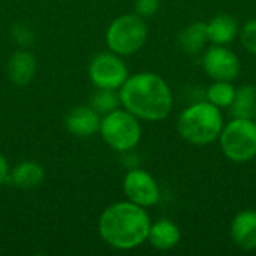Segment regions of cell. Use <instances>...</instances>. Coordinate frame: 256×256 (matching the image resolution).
<instances>
[{
  "instance_id": "6da1fadb",
  "label": "cell",
  "mask_w": 256,
  "mask_h": 256,
  "mask_svg": "<svg viewBox=\"0 0 256 256\" xmlns=\"http://www.w3.org/2000/svg\"><path fill=\"white\" fill-rule=\"evenodd\" d=\"M120 102L135 117L159 122L170 116L174 98L166 81L153 72H140L129 76L120 87Z\"/></svg>"
},
{
  "instance_id": "7a4b0ae2",
  "label": "cell",
  "mask_w": 256,
  "mask_h": 256,
  "mask_svg": "<svg viewBox=\"0 0 256 256\" xmlns=\"http://www.w3.org/2000/svg\"><path fill=\"white\" fill-rule=\"evenodd\" d=\"M150 218L144 207L122 201L104 210L99 219V232L106 244L118 250L141 246L150 231Z\"/></svg>"
},
{
  "instance_id": "3957f363",
  "label": "cell",
  "mask_w": 256,
  "mask_h": 256,
  "mask_svg": "<svg viewBox=\"0 0 256 256\" xmlns=\"http://www.w3.org/2000/svg\"><path fill=\"white\" fill-rule=\"evenodd\" d=\"M224 129L220 108L207 102H196L183 110L177 120L178 135L189 144L207 146L219 140Z\"/></svg>"
},
{
  "instance_id": "277c9868",
  "label": "cell",
  "mask_w": 256,
  "mask_h": 256,
  "mask_svg": "<svg viewBox=\"0 0 256 256\" xmlns=\"http://www.w3.org/2000/svg\"><path fill=\"white\" fill-rule=\"evenodd\" d=\"M219 142L224 154L230 160L236 164L252 160L256 156V120L232 118L224 124Z\"/></svg>"
},
{
  "instance_id": "5b68a950",
  "label": "cell",
  "mask_w": 256,
  "mask_h": 256,
  "mask_svg": "<svg viewBox=\"0 0 256 256\" xmlns=\"http://www.w3.org/2000/svg\"><path fill=\"white\" fill-rule=\"evenodd\" d=\"M148 28L142 16L126 14L116 18L106 32V44L114 54L129 56L136 52L147 40Z\"/></svg>"
},
{
  "instance_id": "8992f818",
  "label": "cell",
  "mask_w": 256,
  "mask_h": 256,
  "mask_svg": "<svg viewBox=\"0 0 256 256\" xmlns=\"http://www.w3.org/2000/svg\"><path fill=\"white\" fill-rule=\"evenodd\" d=\"M99 130L104 141L116 152H129L135 148L141 140L138 117L128 110H114L105 114Z\"/></svg>"
},
{
  "instance_id": "52a82bcc",
  "label": "cell",
  "mask_w": 256,
  "mask_h": 256,
  "mask_svg": "<svg viewBox=\"0 0 256 256\" xmlns=\"http://www.w3.org/2000/svg\"><path fill=\"white\" fill-rule=\"evenodd\" d=\"M88 75L92 82L98 88H120L129 78L128 68L118 54L102 52L96 56L88 68Z\"/></svg>"
},
{
  "instance_id": "ba28073f",
  "label": "cell",
  "mask_w": 256,
  "mask_h": 256,
  "mask_svg": "<svg viewBox=\"0 0 256 256\" xmlns=\"http://www.w3.org/2000/svg\"><path fill=\"white\" fill-rule=\"evenodd\" d=\"M202 68L213 81H234L242 69L240 58L225 45L210 46L202 57Z\"/></svg>"
},
{
  "instance_id": "9c48e42d",
  "label": "cell",
  "mask_w": 256,
  "mask_h": 256,
  "mask_svg": "<svg viewBox=\"0 0 256 256\" xmlns=\"http://www.w3.org/2000/svg\"><path fill=\"white\" fill-rule=\"evenodd\" d=\"M123 190L128 200L140 207H152L159 202L160 190L156 180L144 170H130L123 180Z\"/></svg>"
},
{
  "instance_id": "30bf717a",
  "label": "cell",
  "mask_w": 256,
  "mask_h": 256,
  "mask_svg": "<svg viewBox=\"0 0 256 256\" xmlns=\"http://www.w3.org/2000/svg\"><path fill=\"white\" fill-rule=\"evenodd\" d=\"M231 238L242 250L256 249V210H243L231 222Z\"/></svg>"
},
{
  "instance_id": "8fae6325",
  "label": "cell",
  "mask_w": 256,
  "mask_h": 256,
  "mask_svg": "<svg viewBox=\"0 0 256 256\" xmlns=\"http://www.w3.org/2000/svg\"><path fill=\"white\" fill-rule=\"evenodd\" d=\"M66 129L80 138L92 136L100 129L99 114L92 106H76L66 116Z\"/></svg>"
},
{
  "instance_id": "7c38bea8",
  "label": "cell",
  "mask_w": 256,
  "mask_h": 256,
  "mask_svg": "<svg viewBox=\"0 0 256 256\" xmlns=\"http://www.w3.org/2000/svg\"><path fill=\"white\" fill-rule=\"evenodd\" d=\"M45 178L44 168L36 162H21L9 171L6 182L18 189H34L42 184Z\"/></svg>"
},
{
  "instance_id": "4fadbf2b",
  "label": "cell",
  "mask_w": 256,
  "mask_h": 256,
  "mask_svg": "<svg viewBox=\"0 0 256 256\" xmlns=\"http://www.w3.org/2000/svg\"><path fill=\"white\" fill-rule=\"evenodd\" d=\"M180 238L182 234L178 226L168 219H160L156 224H152L147 237L150 244L158 250H170L176 248Z\"/></svg>"
},
{
  "instance_id": "5bb4252c",
  "label": "cell",
  "mask_w": 256,
  "mask_h": 256,
  "mask_svg": "<svg viewBox=\"0 0 256 256\" xmlns=\"http://www.w3.org/2000/svg\"><path fill=\"white\" fill-rule=\"evenodd\" d=\"M36 72V60L30 52L16 51L8 62V75L16 86H26Z\"/></svg>"
},
{
  "instance_id": "9a60e30c",
  "label": "cell",
  "mask_w": 256,
  "mask_h": 256,
  "mask_svg": "<svg viewBox=\"0 0 256 256\" xmlns=\"http://www.w3.org/2000/svg\"><path fill=\"white\" fill-rule=\"evenodd\" d=\"M207 33L208 40H212L214 45H228L238 34V24L234 16L220 14L207 22Z\"/></svg>"
},
{
  "instance_id": "2e32d148",
  "label": "cell",
  "mask_w": 256,
  "mask_h": 256,
  "mask_svg": "<svg viewBox=\"0 0 256 256\" xmlns=\"http://www.w3.org/2000/svg\"><path fill=\"white\" fill-rule=\"evenodd\" d=\"M256 110V87L244 84L236 90L234 100L230 106L232 118H254Z\"/></svg>"
},
{
  "instance_id": "e0dca14e",
  "label": "cell",
  "mask_w": 256,
  "mask_h": 256,
  "mask_svg": "<svg viewBox=\"0 0 256 256\" xmlns=\"http://www.w3.org/2000/svg\"><path fill=\"white\" fill-rule=\"evenodd\" d=\"M208 40V33H207V22L198 21L192 22L188 26L178 38V42L182 48L189 52V54H196L200 52Z\"/></svg>"
},
{
  "instance_id": "ac0fdd59",
  "label": "cell",
  "mask_w": 256,
  "mask_h": 256,
  "mask_svg": "<svg viewBox=\"0 0 256 256\" xmlns=\"http://www.w3.org/2000/svg\"><path fill=\"white\" fill-rule=\"evenodd\" d=\"M236 90L237 88L232 86V81H214L207 90V100L218 108H230L234 100Z\"/></svg>"
},
{
  "instance_id": "d6986e66",
  "label": "cell",
  "mask_w": 256,
  "mask_h": 256,
  "mask_svg": "<svg viewBox=\"0 0 256 256\" xmlns=\"http://www.w3.org/2000/svg\"><path fill=\"white\" fill-rule=\"evenodd\" d=\"M120 94L116 90L111 88H99L93 96H92V104L90 106L98 112V114H108L120 105Z\"/></svg>"
},
{
  "instance_id": "ffe728a7",
  "label": "cell",
  "mask_w": 256,
  "mask_h": 256,
  "mask_svg": "<svg viewBox=\"0 0 256 256\" xmlns=\"http://www.w3.org/2000/svg\"><path fill=\"white\" fill-rule=\"evenodd\" d=\"M240 40L246 51L256 56V20L248 21L240 30Z\"/></svg>"
},
{
  "instance_id": "44dd1931",
  "label": "cell",
  "mask_w": 256,
  "mask_h": 256,
  "mask_svg": "<svg viewBox=\"0 0 256 256\" xmlns=\"http://www.w3.org/2000/svg\"><path fill=\"white\" fill-rule=\"evenodd\" d=\"M160 8V0H135V14L142 18L153 16Z\"/></svg>"
},
{
  "instance_id": "7402d4cb",
  "label": "cell",
  "mask_w": 256,
  "mask_h": 256,
  "mask_svg": "<svg viewBox=\"0 0 256 256\" xmlns=\"http://www.w3.org/2000/svg\"><path fill=\"white\" fill-rule=\"evenodd\" d=\"M9 174V166H8V160L4 159V156L0 153V184L6 182V177Z\"/></svg>"
},
{
  "instance_id": "603a6c76",
  "label": "cell",
  "mask_w": 256,
  "mask_h": 256,
  "mask_svg": "<svg viewBox=\"0 0 256 256\" xmlns=\"http://www.w3.org/2000/svg\"><path fill=\"white\" fill-rule=\"evenodd\" d=\"M254 118H255V120H256V110H255V117H254Z\"/></svg>"
}]
</instances>
